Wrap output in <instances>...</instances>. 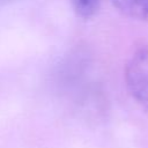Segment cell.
Listing matches in <instances>:
<instances>
[{
	"label": "cell",
	"instance_id": "obj_1",
	"mask_svg": "<svg viewBox=\"0 0 148 148\" xmlns=\"http://www.w3.org/2000/svg\"><path fill=\"white\" fill-rule=\"evenodd\" d=\"M125 81L132 97L148 112V46L131 57L125 68Z\"/></svg>",
	"mask_w": 148,
	"mask_h": 148
},
{
	"label": "cell",
	"instance_id": "obj_2",
	"mask_svg": "<svg viewBox=\"0 0 148 148\" xmlns=\"http://www.w3.org/2000/svg\"><path fill=\"white\" fill-rule=\"evenodd\" d=\"M112 2L119 12L128 17L148 20V0H112Z\"/></svg>",
	"mask_w": 148,
	"mask_h": 148
},
{
	"label": "cell",
	"instance_id": "obj_3",
	"mask_svg": "<svg viewBox=\"0 0 148 148\" xmlns=\"http://www.w3.org/2000/svg\"><path fill=\"white\" fill-rule=\"evenodd\" d=\"M71 1L76 14L83 18H88L96 13L101 0H71Z\"/></svg>",
	"mask_w": 148,
	"mask_h": 148
}]
</instances>
